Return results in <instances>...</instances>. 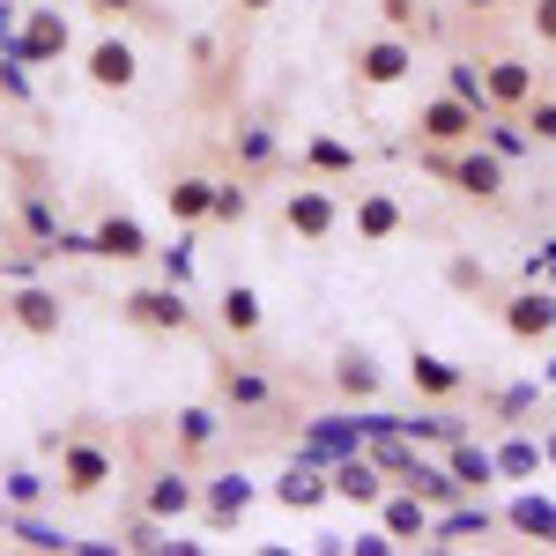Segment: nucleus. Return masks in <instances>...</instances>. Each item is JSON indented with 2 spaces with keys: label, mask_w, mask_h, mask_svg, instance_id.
<instances>
[{
  "label": "nucleus",
  "mask_w": 556,
  "mask_h": 556,
  "mask_svg": "<svg viewBox=\"0 0 556 556\" xmlns=\"http://www.w3.org/2000/svg\"><path fill=\"white\" fill-rule=\"evenodd\" d=\"M112 482H119V453H112L97 430H60V438H52V490H60V497H83L89 505V497H104Z\"/></svg>",
  "instance_id": "obj_1"
},
{
  "label": "nucleus",
  "mask_w": 556,
  "mask_h": 556,
  "mask_svg": "<svg viewBox=\"0 0 556 556\" xmlns=\"http://www.w3.org/2000/svg\"><path fill=\"white\" fill-rule=\"evenodd\" d=\"M424 164L445 178L460 201H482V208H497V201H505V172H513V164H505L497 149H482V141H460V149H424Z\"/></svg>",
  "instance_id": "obj_2"
},
{
  "label": "nucleus",
  "mask_w": 556,
  "mask_h": 556,
  "mask_svg": "<svg viewBox=\"0 0 556 556\" xmlns=\"http://www.w3.org/2000/svg\"><path fill=\"white\" fill-rule=\"evenodd\" d=\"M342 223H349V208H342V193H334V178H298L282 193V230L298 245H327Z\"/></svg>",
  "instance_id": "obj_3"
},
{
  "label": "nucleus",
  "mask_w": 556,
  "mask_h": 556,
  "mask_svg": "<svg viewBox=\"0 0 556 556\" xmlns=\"http://www.w3.org/2000/svg\"><path fill=\"white\" fill-rule=\"evenodd\" d=\"M349 75L364 89H393L416 75V38H393V30H371V38H356L349 52Z\"/></svg>",
  "instance_id": "obj_4"
},
{
  "label": "nucleus",
  "mask_w": 556,
  "mask_h": 556,
  "mask_svg": "<svg viewBox=\"0 0 556 556\" xmlns=\"http://www.w3.org/2000/svg\"><path fill=\"white\" fill-rule=\"evenodd\" d=\"M408 127H416V149H460V141H475V134H482V112H475V104H460L453 89H438V97H424V104H416V119H408Z\"/></svg>",
  "instance_id": "obj_5"
},
{
  "label": "nucleus",
  "mask_w": 556,
  "mask_h": 556,
  "mask_svg": "<svg viewBox=\"0 0 556 556\" xmlns=\"http://www.w3.org/2000/svg\"><path fill=\"white\" fill-rule=\"evenodd\" d=\"M75 52V23H67V8H23V30L8 45V60H23V67H52V60H67Z\"/></svg>",
  "instance_id": "obj_6"
},
{
  "label": "nucleus",
  "mask_w": 556,
  "mask_h": 556,
  "mask_svg": "<svg viewBox=\"0 0 556 556\" xmlns=\"http://www.w3.org/2000/svg\"><path fill=\"white\" fill-rule=\"evenodd\" d=\"M119 312L134 327H149V334H193V304H186L178 282H141V290L119 298Z\"/></svg>",
  "instance_id": "obj_7"
},
{
  "label": "nucleus",
  "mask_w": 556,
  "mask_h": 556,
  "mask_svg": "<svg viewBox=\"0 0 556 556\" xmlns=\"http://www.w3.org/2000/svg\"><path fill=\"white\" fill-rule=\"evenodd\" d=\"M83 75H89V89H104V97H127V89L141 83V52H134V38L104 30V38L83 52Z\"/></svg>",
  "instance_id": "obj_8"
},
{
  "label": "nucleus",
  "mask_w": 556,
  "mask_h": 556,
  "mask_svg": "<svg viewBox=\"0 0 556 556\" xmlns=\"http://www.w3.org/2000/svg\"><path fill=\"white\" fill-rule=\"evenodd\" d=\"M534 89H542V67H534L527 52H490V60H482V97H490V112H519Z\"/></svg>",
  "instance_id": "obj_9"
},
{
  "label": "nucleus",
  "mask_w": 556,
  "mask_h": 556,
  "mask_svg": "<svg viewBox=\"0 0 556 556\" xmlns=\"http://www.w3.org/2000/svg\"><path fill=\"white\" fill-rule=\"evenodd\" d=\"M0 312H8V327H15V334H30V342H60V327H67V298H60V290H45V282H23Z\"/></svg>",
  "instance_id": "obj_10"
},
{
  "label": "nucleus",
  "mask_w": 556,
  "mask_h": 556,
  "mask_svg": "<svg viewBox=\"0 0 556 556\" xmlns=\"http://www.w3.org/2000/svg\"><path fill=\"white\" fill-rule=\"evenodd\" d=\"M253 497H260V482L245 468H223L201 482V519H208V534H230L238 519L253 513Z\"/></svg>",
  "instance_id": "obj_11"
},
{
  "label": "nucleus",
  "mask_w": 556,
  "mask_h": 556,
  "mask_svg": "<svg viewBox=\"0 0 556 556\" xmlns=\"http://www.w3.org/2000/svg\"><path fill=\"white\" fill-rule=\"evenodd\" d=\"M141 513L164 519V527H178L186 513H201V482H193V468H186V460L156 468V475H149V490H141Z\"/></svg>",
  "instance_id": "obj_12"
},
{
  "label": "nucleus",
  "mask_w": 556,
  "mask_h": 556,
  "mask_svg": "<svg viewBox=\"0 0 556 556\" xmlns=\"http://www.w3.org/2000/svg\"><path fill=\"white\" fill-rule=\"evenodd\" d=\"M497 319H505L513 342H549L556 334V290L527 282V290H513V298H497Z\"/></svg>",
  "instance_id": "obj_13"
},
{
  "label": "nucleus",
  "mask_w": 556,
  "mask_h": 556,
  "mask_svg": "<svg viewBox=\"0 0 556 556\" xmlns=\"http://www.w3.org/2000/svg\"><path fill=\"white\" fill-rule=\"evenodd\" d=\"M267 497L282 505V513H319L327 497H334V482H327V460H312V453H298L290 468L267 482Z\"/></svg>",
  "instance_id": "obj_14"
},
{
  "label": "nucleus",
  "mask_w": 556,
  "mask_h": 556,
  "mask_svg": "<svg viewBox=\"0 0 556 556\" xmlns=\"http://www.w3.org/2000/svg\"><path fill=\"white\" fill-rule=\"evenodd\" d=\"M215 401L230 416H267L275 408V379L260 364H215Z\"/></svg>",
  "instance_id": "obj_15"
},
{
  "label": "nucleus",
  "mask_w": 556,
  "mask_h": 556,
  "mask_svg": "<svg viewBox=\"0 0 556 556\" xmlns=\"http://www.w3.org/2000/svg\"><path fill=\"white\" fill-rule=\"evenodd\" d=\"M349 223H356V245H393V238L408 230V208H401V193L364 186V193H356V208H349Z\"/></svg>",
  "instance_id": "obj_16"
},
{
  "label": "nucleus",
  "mask_w": 556,
  "mask_h": 556,
  "mask_svg": "<svg viewBox=\"0 0 556 556\" xmlns=\"http://www.w3.org/2000/svg\"><path fill=\"white\" fill-rule=\"evenodd\" d=\"M327 386H334L342 401H364V408H371V401L386 393V371H379V356H371L364 342H349V349H334V364H327Z\"/></svg>",
  "instance_id": "obj_17"
},
{
  "label": "nucleus",
  "mask_w": 556,
  "mask_h": 556,
  "mask_svg": "<svg viewBox=\"0 0 556 556\" xmlns=\"http://www.w3.org/2000/svg\"><path fill=\"white\" fill-rule=\"evenodd\" d=\"M505 513H490L482 497H460V505H445V513H430V542L424 549H445V542H482V534H497Z\"/></svg>",
  "instance_id": "obj_18"
},
{
  "label": "nucleus",
  "mask_w": 556,
  "mask_h": 556,
  "mask_svg": "<svg viewBox=\"0 0 556 556\" xmlns=\"http://www.w3.org/2000/svg\"><path fill=\"white\" fill-rule=\"evenodd\" d=\"M149 253H156V245H149L141 215H104V223L89 230V260H119V267H141Z\"/></svg>",
  "instance_id": "obj_19"
},
{
  "label": "nucleus",
  "mask_w": 556,
  "mask_h": 556,
  "mask_svg": "<svg viewBox=\"0 0 556 556\" xmlns=\"http://www.w3.org/2000/svg\"><path fill=\"white\" fill-rule=\"evenodd\" d=\"M379 527L401 542V549H424V542H430V505L401 482V490H386V497H379Z\"/></svg>",
  "instance_id": "obj_20"
},
{
  "label": "nucleus",
  "mask_w": 556,
  "mask_h": 556,
  "mask_svg": "<svg viewBox=\"0 0 556 556\" xmlns=\"http://www.w3.org/2000/svg\"><path fill=\"white\" fill-rule=\"evenodd\" d=\"M215 438H223V408H208V401H193V408H178L172 416V453L193 468V460H208Z\"/></svg>",
  "instance_id": "obj_21"
},
{
  "label": "nucleus",
  "mask_w": 556,
  "mask_h": 556,
  "mask_svg": "<svg viewBox=\"0 0 556 556\" xmlns=\"http://www.w3.org/2000/svg\"><path fill=\"white\" fill-rule=\"evenodd\" d=\"M327 482H334V497H342V505H379V497H386V468L364 453V445L342 453V460L327 468Z\"/></svg>",
  "instance_id": "obj_22"
},
{
  "label": "nucleus",
  "mask_w": 556,
  "mask_h": 556,
  "mask_svg": "<svg viewBox=\"0 0 556 556\" xmlns=\"http://www.w3.org/2000/svg\"><path fill=\"white\" fill-rule=\"evenodd\" d=\"M408 386H416V401H460L475 379L453 364V356H430V349H416V356H408Z\"/></svg>",
  "instance_id": "obj_23"
},
{
  "label": "nucleus",
  "mask_w": 556,
  "mask_h": 556,
  "mask_svg": "<svg viewBox=\"0 0 556 556\" xmlns=\"http://www.w3.org/2000/svg\"><path fill=\"white\" fill-rule=\"evenodd\" d=\"M215 327H223L230 342H260V327H267V304H260L253 282H230V290L215 298Z\"/></svg>",
  "instance_id": "obj_24"
},
{
  "label": "nucleus",
  "mask_w": 556,
  "mask_h": 556,
  "mask_svg": "<svg viewBox=\"0 0 556 556\" xmlns=\"http://www.w3.org/2000/svg\"><path fill=\"white\" fill-rule=\"evenodd\" d=\"M164 208H172L178 230H201V223H208V208H215V178L208 172H178L172 186H164Z\"/></svg>",
  "instance_id": "obj_25"
},
{
  "label": "nucleus",
  "mask_w": 556,
  "mask_h": 556,
  "mask_svg": "<svg viewBox=\"0 0 556 556\" xmlns=\"http://www.w3.org/2000/svg\"><path fill=\"white\" fill-rule=\"evenodd\" d=\"M364 445V416H312V430H304V445L298 453H312V460H342V453H356Z\"/></svg>",
  "instance_id": "obj_26"
},
{
  "label": "nucleus",
  "mask_w": 556,
  "mask_h": 556,
  "mask_svg": "<svg viewBox=\"0 0 556 556\" xmlns=\"http://www.w3.org/2000/svg\"><path fill=\"white\" fill-rule=\"evenodd\" d=\"M401 482H408V490L424 497L430 513H445V505H460V497H475V490H460V482H453V468H445V460H424V453H416V468L401 475Z\"/></svg>",
  "instance_id": "obj_27"
},
{
  "label": "nucleus",
  "mask_w": 556,
  "mask_h": 556,
  "mask_svg": "<svg viewBox=\"0 0 556 556\" xmlns=\"http://www.w3.org/2000/svg\"><path fill=\"white\" fill-rule=\"evenodd\" d=\"M505 527L527 534V542H542V549H556V505H549V497H534V490H519L513 505H505Z\"/></svg>",
  "instance_id": "obj_28"
},
{
  "label": "nucleus",
  "mask_w": 556,
  "mask_h": 556,
  "mask_svg": "<svg viewBox=\"0 0 556 556\" xmlns=\"http://www.w3.org/2000/svg\"><path fill=\"white\" fill-rule=\"evenodd\" d=\"M230 156H238V172H267V164L282 156V141H275L267 119H238V127H230Z\"/></svg>",
  "instance_id": "obj_29"
},
{
  "label": "nucleus",
  "mask_w": 556,
  "mask_h": 556,
  "mask_svg": "<svg viewBox=\"0 0 556 556\" xmlns=\"http://www.w3.org/2000/svg\"><path fill=\"white\" fill-rule=\"evenodd\" d=\"M445 468H453V482H460V490H475V497L497 482V460H490V445H475V438H453V445H445Z\"/></svg>",
  "instance_id": "obj_30"
},
{
  "label": "nucleus",
  "mask_w": 556,
  "mask_h": 556,
  "mask_svg": "<svg viewBox=\"0 0 556 556\" xmlns=\"http://www.w3.org/2000/svg\"><path fill=\"white\" fill-rule=\"evenodd\" d=\"M490 460H497V482H527L534 468H549V460H542V438H527V430H505Z\"/></svg>",
  "instance_id": "obj_31"
},
{
  "label": "nucleus",
  "mask_w": 556,
  "mask_h": 556,
  "mask_svg": "<svg viewBox=\"0 0 556 556\" xmlns=\"http://www.w3.org/2000/svg\"><path fill=\"white\" fill-rule=\"evenodd\" d=\"M304 172L312 178H356V149H349L342 134H312L304 141Z\"/></svg>",
  "instance_id": "obj_32"
},
{
  "label": "nucleus",
  "mask_w": 556,
  "mask_h": 556,
  "mask_svg": "<svg viewBox=\"0 0 556 556\" xmlns=\"http://www.w3.org/2000/svg\"><path fill=\"white\" fill-rule=\"evenodd\" d=\"M475 141H482V149H497V156H505V164H519V156H527V149H534V134L519 127V112H490V119H482V134H475Z\"/></svg>",
  "instance_id": "obj_33"
},
{
  "label": "nucleus",
  "mask_w": 556,
  "mask_h": 556,
  "mask_svg": "<svg viewBox=\"0 0 556 556\" xmlns=\"http://www.w3.org/2000/svg\"><path fill=\"white\" fill-rule=\"evenodd\" d=\"M23 238L38 245L45 260H52V238H60V215H52V201H45V186H30L23 193Z\"/></svg>",
  "instance_id": "obj_34"
},
{
  "label": "nucleus",
  "mask_w": 556,
  "mask_h": 556,
  "mask_svg": "<svg viewBox=\"0 0 556 556\" xmlns=\"http://www.w3.org/2000/svg\"><path fill=\"white\" fill-rule=\"evenodd\" d=\"M0 490H8V513H38L45 497H52V475H38V468H8V475H0Z\"/></svg>",
  "instance_id": "obj_35"
},
{
  "label": "nucleus",
  "mask_w": 556,
  "mask_h": 556,
  "mask_svg": "<svg viewBox=\"0 0 556 556\" xmlns=\"http://www.w3.org/2000/svg\"><path fill=\"white\" fill-rule=\"evenodd\" d=\"M445 89H453L460 104H475V112L490 119V97H482V60H468V52H460V60H445Z\"/></svg>",
  "instance_id": "obj_36"
},
{
  "label": "nucleus",
  "mask_w": 556,
  "mask_h": 556,
  "mask_svg": "<svg viewBox=\"0 0 556 556\" xmlns=\"http://www.w3.org/2000/svg\"><path fill=\"white\" fill-rule=\"evenodd\" d=\"M519 127L534 134V149H556V97L549 89H534V97L519 104Z\"/></svg>",
  "instance_id": "obj_37"
},
{
  "label": "nucleus",
  "mask_w": 556,
  "mask_h": 556,
  "mask_svg": "<svg viewBox=\"0 0 556 556\" xmlns=\"http://www.w3.org/2000/svg\"><path fill=\"white\" fill-rule=\"evenodd\" d=\"M253 215V193H245V178H215V208L208 223H245Z\"/></svg>",
  "instance_id": "obj_38"
},
{
  "label": "nucleus",
  "mask_w": 556,
  "mask_h": 556,
  "mask_svg": "<svg viewBox=\"0 0 556 556\" xmlns=\"http://www.w3.org/2000/svg\"><path fill=\"white\" fill-rule=\"evenodd\" d=\"M379 30L416 38V30H424V0H379Z\"/></svg>",
  "instance_id": "obj_39"
},
{
  "label": "nucleus",
  "mask_w": 556,
  "mask_h": 556,
  "mask_svg": "<svg viewBox=\"0 0 556 556\" xmlns=\"http://www.w3.org/2000/svg\"><path fill=\"white\" fill-rule=\"evenodd\" d=\"M490 408H497V424H519V416H534V408H542V386H534V379H527V386H505Z\"/></svg>",
  "instance_id": "obj_40"
},
{
  "label": "nucleus",
  "mask_w": 556,
  "mask_h": 556,
  "mask_svg": "<svg viewBox=\"0 0 556 556\" xmlns=\"http://www.w3.org/2000/svg\"><path fill=\"white\" fill-rule=\"evenodd\" d=\"M164 542H172V527L149 519V513H134L127 527H119V549H164Z\"/></svg>",
  "instance_id": "obj_41"
},
{
  "label": "nucleus",
  "mask_w": 556,
  "mask_h": 556,
  "mask_svg": "<svg viewBox=\"0 0 556 556\" xmlns=\"http://www.w3.org/2000/svg\"><path fill=\"white\" fill-rule=\"evenodd\" d=\"M164 282H178V290L193 282V245H172V253H164Z\"/></svg>",
  "instance_id": "obj_42"
},
{
  "label": "nucleus",
  "mask_w": 556,
  "mask_h": 556,
  "mask_svg": "<svg viewBox=\"0 0 556 556\" xmlns=\"http://www.w3.org/2000/svg\"><path fill=\"white\" fill-rule=\"evenodd\" d=\"M527 23H534V45H556V0H534Z\"/></svg>",
  "instance_id": "obj_43"
},
{
  "label": "nucleus",
  "mask_w": 556,
  "mask_h": 556,
  "mask_svg": "<svg viewBox=\"0 0 556 556\" xmlns=\"http://www.w3.org/2000/svg\"><path fill=\"white\" fill-rule=\"evenodd\" d=\"M89 15H104V23H127V15H141L149 0H83Z\"/></svg>",
  "instance_id": "obj_44"
},
{
  "label": "nucleus",
  "mask_w": 556,
  "mask_h": 556,
  "mask_svg": "<svg viewBox=\"0 0 556 556\" xmlns=\"http://www.w3.org/2000/svg\"><path fill=\"white\" fill-rule=\"evenodd\" d=\"M527 282H556V238L542 253H527Z\"/></svg>",
  "instance_id": "obj_45"
},
{
  "label": "nucleus",
  "mask_w": 556,
  "mask_h": 556,
  "mask_svg": "<svg viewBox=\"0 0 556 556\" xmlns=\"http://www.w3.org/2000/svg\"><path fill=\"white\" fill-rule=\"evenodd\" d=\"M445 282H453V290H482V267H475V260H453Z\"/></svg>",
  "instance_id": "obj_46"
},
{
  "label": "nucleus",
  "mask_w": 556,
  "mask_h": 556,
  "mask_svg": "<svg viewBox=\"0 0 556 556\" xmlns=\"http://www.w3.org/2000/svg\"><path fill=\"white\" fill-rule=\"evenodd\" d=\"M8 30H15V0H0V45H8Z\"/></svg>",
  "instance_id": "obj_47"
},
{
  "label": "nucleus",
  "mask_w": 556,
  "mask_h": 556,
  "mask_svg": "<svg viewBox=\"0 0 556 556\" xmlns=\"http://www.w3.org/2000/svg\"><path fill=\"white\" fill-rule=\"evenodd\" d=\"M238 8H245V15H267V8H275V0H238Z\"/></svg>",
  "instance_id": "obj_48"
},
{
  "label": "nucleus",
  "mask_w": 556,
  "mask_h": 556,
  "mask_svg": "<svg viewBox=\"0 0 556 556\" xmlns=\"http://www.w3.org/2000/svg\"><path fill=\"white\" fill-rule=\"evenodd\" d=\"M542 460H549V468H556V430H549V438H542Z\"/></svg>",
  "instance_id": "obj_49"
},
{
  "label": "nucleus",
  "mask_w": 556,
  "mask_h": 556,
  "mask_svg": "<svg viewBox=\"0 0 556 556\" xmlns=\"http://www.w3.org/2000/svg\"><path fill=\"white\" fill-rule=\"evenodd\" d=\"M460 8H505V0H460Z\"/></svg>",
  "instance_id": "obj_50"
},
{
  "label": "nucleus",
  "mask_w": 556,
  "mask_h": 556,
  "mask_svg": "<svg viewBox=\"0 0 556 556\" xmlns=\"http://www.w3.org/2000/svg\"><path fill=\"white\" fill-rule=\"evenodd\" d=\"M0 245H8V223H0Z\"/></svg>",
  "instance_id": "obj_51"
},
{
  "label": "nucleus",
  "mask_w": 556,
  "mask_h": 556,
  "mask_svg": "<svg viewBox=\"0 0 556 556\" xmlns=\"http://www.w3.org/2000/svg\"><path fill=\"white\" fill-rule=\"evenodd\" d=\"M549 386H556V364H549Z\"/></svg>",
  "instance_id": "obj_52"
}]
</instances>
